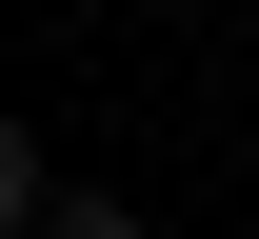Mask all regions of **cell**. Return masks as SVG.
<instances>
[{
    "instance_id": "obj_1",
    "label": "cell",
    "mask_w": 259,
    "mask_h": 239,
    "mask_svg": "<svg viewBox=\"0 0 259 239\" xmlns=\"http://www.w3.org/2000/svg\"><path fill=\"white\" fill-rule=\"evenodd\" d=\"M0 219H60V179H40V139L0 120Z\"/></svg>"
},
{
    "instance_id": "obj_2",
    "label": "cell",
    "mask_w": 259,
    "mask_h": 239,
    "mask_svg": "<svg viewBox=\"0 0 259 239\" xmlns=\"http://www.w3.org/2000/svg\"><path fill=\"white\" fill-rule=\"evenodd\" d=\"M40 239H140V200H100V179H80V200L40 219Z\"/></svg>"
}]
</instances>
